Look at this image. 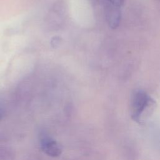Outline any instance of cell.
Returning <instances> with one entry per match:
<instances>
[{
    "mask_svg": "<svg viewBox=\"0 0 160 160\" xmlns=\"http://www.w3.org/2000/svg\"><path fill=\"white\" fill-rule=\"evenodd\" d=\"M155 104L154 100L145 91H136L131 98V118L136 122H141L145 116L148 117L152 113Z\"/></svg>",
    "mask_w": 160,
    "mask_h": 160,
    "instance_id": "1",
    "label": "cell"
},
{
    "mask_svg": "<svg viewBox=\"0 0 160 160\" xmlns=\"http://www.w3.org/2000/svg\"><path fill=\"white\" fill-rule=\"evenodd\" d=\"M107 9V19L112 28H117L121 21V12L119 8L108 6Z\"/></svg>",
    "mask_w": 160,
    "mask_h": 160,
    "instance_id": "3",
    "label": "cell"
},
{
    "mask_svg": "<svg viewBox=\"0 0 160 160\" xmlns=\"http://www.w3.org/2000/svg\"><path fill=\"white\" fill-rule=\"evenodd\" d=\"M41 146L46 154L52 157H57L61 153V148L59 144L49 138L46 137L42 139Z\"/></svg>",
    "mask_w": 160,
    "mask_h": 160,
    "instance_id": "2",
    "label": "cell"
},
{
    "mask_svg": "<svg viewBox=\"0 0 160 160\" xmlns=\"http://www.w3.org/2000/svg\"><path fill=\"white\" fill-rule=\"evenodd\" d=\"M2 108H1V107L0 106V119L2 118Z\"/></svg>",
    "mask_w": 160,
    "mask_h": 160,
    "instance_id": "5",
    "label": "cell"
},
{
    "mask_svg": "<svg viewBox=\"0 0 160 160\" xmlns=\"http://www.w3.org/2000/svg\"><path fill=\"white\" fill-rule=\"evenodd\" d=\"M107 4V6H111L120 8L124 4L125 0H103Z\"/></svg>",
    "mask_w": 160,
    "mask_h": 160,
    "instance_id": "4",
    "label": "cell"
}]
</instances>
